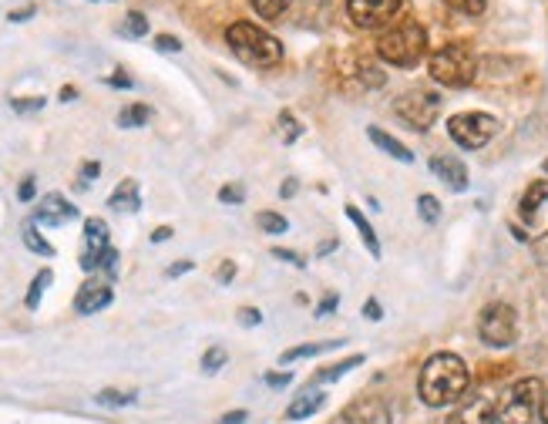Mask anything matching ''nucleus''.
I'll list each match as a JSON object with an SVG mask.
<instances>
[{
    "label": "nucleus",
    "instance_id": "f704fd0d",
    "mask_svg": "<svg viewBox=\"0 0 548 424\" xmlns=\"http://www.w3.org/2000/svg\"><path fill=\"white\" fill-rule=\"evenodd\" d=\"M219 199L222 202H243L246 199V189L243 186H222L219 189Z\"/></svg>",
    "mask_w": 548,
    "mask_h": 424
},
{
    "label": "nucleus",
    "instance_id": "b1692460",
    "mask_svg": "<svg viewBox=\"0 0 548 424\" xmlns=\"http://www.w3.org/2000/svg\"><path fill=\"white\" fill-rule=\"evenodd\" d=\"M148 118H152V112H148L145 105H132V108H125V112L118 115V125H122V128H138V125H145Z\"/></svg>",
    "mask_w": 548,
    "mask_h": 424
},
{
    "label": "nucleus",
    "instance_id": "58836bf2",
    "mask_svg": "<svg viewBox=\"0 0 548 424\" xmlns=\"http://www.w3.org/2000/svg\"><path fill=\"white\" fill-rule=\"evenodd\" d=\"M290 381H293L290 371H286V374H266V384H269V387H286Z\"/></svg>",
    "mask_w": 548,
    "mask_h": 424
},
{
    "label": "nucleus",
    "instance_id": "39448f33",
    "mask_svg": "<svg viewBox=\"0 0 548 424\" xmlns=\"http://www.w3.org/2000/svg\"><path fill=\"white\" fill-rule=\"evenodd\" d=\"M542 398H545V387L538 377H525L518 381L512 391L505 394L498 408V421L501 424H535L538 411H542Z\"/></svg>",
    "mask_w": 548,
    "mask_h": 424
},
{
    "label": "nucleus",
    "instance_id": "79ce46f5",
    "mask_svg": "<svg viewBox=\"0 0 548 424\" xmlns=\"http://www.w3.org/2000/svg\"><path fill=\"white\" fill-rule=\"evenodd\" d=\"M364 317L380 320V303H377V300H367V303H364Z\"/></svg>",
    "mask_w": 548,
    "mask_h": 424
},
{
    "label": "nucleus",
    "instance_id": "473e14b6",
    "mask_svg": "<svg viewBox=\"0 0 548 424\" xmlns=\"http://www.w3.org/2000/svg\"><path fill=\"white\" fill-rule=\"evenodd\" d=\"M280 125H283V138L286 142H296V138H300V125H296V118L293 115H280Z\"/></svg>",
    "mask_w": 548,
    "mask_h": 424
},
{
    "label": "nucleus",
    "instance_id": "864d4df0",
    "mask_svg": "<svg viewBox=\"0 0 548 424\" xmlns=\"http://www.w3.org/2000/svg\"><path fill=\"white\" fill-rule=\"evenodd\" d=\"M538 414H542V421L548 424V394H545V398H542V411H538Z\"/></svg>",
    "mask_w": 548,
    "mask_h": 424
},
{
    "label": "nucleus",
    "instance_id": "9d476101",
    "mask_svg": "<svg viewBox=\"0 0 548 424\" xmlns=\"http://www.w3.org/2000/svg\"><path fill=\"white\" fill-rule=\"evenodd\" d=\"M111 253L108 243V223L105 219H88L85 223V250H81V270L95 273L101 270V260Z\"/></svg>",
    "mask_w": 548,
    "mask_h": 424
},
{
    "label": "nucleus",
    "instance_id": "4c0bfd02",
    "mask_svg": "<svg viewBox=\"0 0 548 424\" xmlns=\"http://www.w3.org/2000/svg\"><path fill=\"white\" fill-rule=\"evenodd\" d=\"M98 172H101V165H98V162H88L85 169H81V182H78V186L85 189V186H88V179H95Z\"/></svg>",
    "mask_w": 548,
    "mask_h": 424
},
{
    "label": "nucleus",
    "instance_id": "a211bd4d",
    "mask_svg": "<svg viewBox=\"0 0 548 424\" xmlns=\"http://www.w3.org/2000/svg\"><path fill=\"white\" fill-rule=\"evenodd\" d=\"M323 408V394L317 391H303L300 398H293V404L286 408V418L290 421H300V418H310L313 411Z\"/></svg>",
    "mask_w": 548,
    "mask_h": 424
},
{
    "label": "nucleus",
    "instance_id": "a18cd8bd",
    "mask_svg": "<svg viewBox=\"0 0 548 424\" xmlns=\"http://www.w3.org/2000/svg\"><path fill=\"white\" fill-rule=\"evenodd\" d=\"M239 421H246V411H232V414H226L219 424H239Z\"/></svg>",
    "mask_w": 548,
    "mask_h": 424
},
{
    "label": "nucleus",
    "instance_id": "49530a36",
    "mask_svg": "<svg viewBox=\"0 0 548 424\" xmlns=\"http://www.w3.org/2000/svg\"><path fill=\"white\" fill-rule=\"evenodd\" d=\"M169 236H172V229H169V226H162V229H155V233H152V243H165Z\"/></svg>",
    "mask_w": 548,
    "mask_h": 424
},
{
    "label": "nucleus",
    "instance_id": "5701e85b",
    "mask_svg": "<svg viewBox=\"0 0 548 424\" xmlns=\"http://www.w3.org/2000/svg\"><path fill=\"white\" fill-rule=\"evenodd\" d=\"M24 246H27V250H34V253H41V256H54L51 243H48V239L37 236V226L34 223L24 226Z\"/></svg>",
    "mask_w": 548,
    "mask_h": 424
},
{
    "label": "nucleus",
    "instance_id": "20e7f679",
    "mask_svg": "<svg viewBox=\"0 0 548 424\" xmlns=\"http://www.w3.org/2000/svg\"><path fill=\"white\" fill-rule=\"evenodd\" d=\"M478 75V58L464 44H448V48L431 54V78L448 88H468Z\"/></svg>",
    "mask_w": 548,
    "mask_h": 424
},
{
    "label": "nucleus",
    "instance_id": "f8f14e48",
    "mask_svg": "<svg viewBox=\"0 0 548 424\" xmlns=\"http://www.w3.org/2000/svg\"><path fill=\"white\" fill-rule=\"evenodd\" d=\"M347 424H390V408L377 398H360L343 411Z\"/></svg>",
    "mask_w": 548,
    "mask_h": 424
},
{
    "label": "nucleus",
    "instance_id": "2f4dec72",
    "mask_svg": "<svg viewBox=\"0 0 548 424\" xmlns=\"http://www.w3.org/2000/svg\"><path fill=\"white\" fill-rule=\"evenodd\" d=\"M135 394H122V391H101L98 404H108V408H122V404H132Z\"/></svg>",
    "mask_w": 548,
    "mask_h": 424
},
{
    "label": "nucleus",
    "instance_id": "c85d7f7f",
    "mask_svg": "<svg viewBox=\"0 0 548 424\" xmlns=\"http://www.w3.org/2000/svg\"><path fill=\"white\" fill-rule=\"evenodd\" d=\"M448 7H454L458 14H468V17H478L485 14V0H444Z\"/></svg>",
    "mask_w": 548,
    "mask_h": 424
},
{
    "label": "nucleus",
    "instance_id": "4468645a",
    "mask_svg": "<svg viewBox=\"0 0 548 424\" xmlns=\"http://www.w3.org/2000/svg\"><path fill=\"white\" fill-rule=\"evenodd\" d=\"M111 303V287L101 280H88L85 287L78 290V297H74V310L81 313V317H91V313L105 310Z\"/></svg>",
    "mask_w": 548,
    "mask_h": 424
},
{
    "label": "nucleus",
    "instance_id": "412c9836",
    "mask_svg": "<svg viewBox=\"0 0 548 424\" xmlns=\"http://www.w3.org/2000/svg\"><path fill=\"white\" fill-rule=\"evenodd\" d=\"M333 347H337V340H327V344H303V347L286 350L280 361L283 364H293V361H303V357H317V354H323V350H333Z\"/></svg>",
    "mask_w": 548,
    "mask_h": 424
},
{
    "label": "nucleus",
    "instance_id": "6e6552de",
    "mask_svg": "<svg viewBox=\"0 0 548 424\" xmlns=\"http://www.w3.org/2000/svg\"><path fill=\"white\" fill-rule=\"evenodd\" d=\"M394 112L404 118L407 125L414 128V132H424V128L434 125V118L441 112V98L434 95V91H424V88H414L407 91V95L397 98Z\"/></svg>",
    "mask_w": 548,
    "mask_h": 424
},
{
    "label": "nucleus",
    "instance_id": "1a4fd4ad",
    "mask_svg": "<svg viewBox=\"0 0 548 424\" xmlns=\"http://www.w3.org/2000/svg\"><path fill=\"white\" fill-rule=\"evenodd\" d=\"M350 21L357 27H384L387 21H394V14L401 11V0H347Z\"/></svg>",
    "mask_w": 548,
    "mask_h": 424
},
{
    "label": "nucleus",
    "instance_id": "f3484780",
    "mask_svg": "<svg viewBox=\"0 0 548 424\" xmlns=\"http://www.w3.org/2000/svg\"><path fill=\"white\" fill-rule=\"evenodd\" d=\"M367 135H370V142L377 145V149H384L390 159H397V162H414V155L404 149L401 142H397L394 135H387V132H380V128H367Z\"/></svg>",
    "mask_w": 548,
    "mask_h": 424
},
{
    "label": "nucleus",
    "instance_id": "ea45409f",
    "mask_svg": "<svg viewBox=\"0 0 548 424\" xmlns=\"http://www.w3.org/2000/svg\"><path fill=\"white\" fill-rule=\"evenodd\" d=\"M273 256H276V260H290V263H296V266H303V256H300V253H290V250H273Z\"/></svg>",
    "mask_w": 548,
    "mask_h": 424
},
{
    "label": "nucleus",
    "instance_id": "f257e3e1",
    "mask_svg": "<svg viewBox=\"0 0 548 424\" xmlns=\"http://www.w3.org/2000/svg\"><path fill=\"white\" fill-rule=\"evenodd\" d=\"M471 377L468 367H464L461 357L454 354H434L427 357V364L421 367V381H417V391H421V401L427 408H444V404H454L468 391Z\"/></svg>",
    "mask_w": 548,
    "mask_h": 424
},
{
    "label": "nucleus",
    "instance_id": "37998d69",
    "mask_svg": "<svg viewBox=\"0 0 548 424\" xmlns=\"http://www.w3.org/2000/svg\"><path fill=\"white\" fill-rule=\"evenodd\" d=\"M108 85H118V88H132V78H125V71H115V78H108Z\"/></svg>",
    "mask_w": 548,
    "mask_h": 424
},
{
    "label": "nucleus",
    "instance_id": "9b49d317",
    "mask_svg": "<svg viewBox=\"0 0 548 424\" xmlns=\"http://www.w3.org/2000/svg\"><path fill=\"white\" fill-rule=\"evenodd\" d=\"M71 219H78V209H74L64 196H58V192H51V196H44L41 206H37L34 223H41V226H64V223H71Z\"/></svg>",
    "mask_w": 548,
    "mask_h": 424
},
{
    "label": "nucleus",
    "instance_id": "aec40b11",
    "mask_svg": "<svg viewBox=\"0 0 548 424\" xmlns=\"http://www.w3.org/2000/svg\"><path fill=\"white\" fill-rule=\"evenodd\" d=\"M542 202H548V182H535V186L528 189L525 199H522V216L528 219V223L535 219V212H538Z\"/></svg>",
    "mask_w": 548,
    "mask_h": 424
},
{
    "label": "nucleus",
    "instance_id": "f03ea898",
    "mask_svg": "<svg viewBox=\"0 0 548 424\" xmlns=\"http://www.w3.org/2000/svg\"><path fill=\"white\" fill-rule=\"evenodd\" d=\"M226 41H229L232 54H236L243 64H249V68H276V64L283 61V44L269 31H263V27H256L249 21L232 24L226 31Z\"/></svg>",
    "mask_w": 548,
    "mask_h": 424
},
{
    "label": "nucleus",
    "instance_id": "e433bc0d",
    "mask_svg": "<svg viewBox=\"0 0 548 424\" xmlns=\"http://www.w3.org/2000/svg\"><path fill=\"white\" fill-rule=\"evenodd\" d=\"M155 48L169 54V51H179L182 44H179V38H169V34H159V38H155Z\"/></svg>",
    "mask_w": 548,
    "mask_h": 424
},
{
    "label": "nucleus",
    "instance_id": "603ef678",
    "mask_svg": "<svg viewBox=\"0 0 548 424\" xmlns=\"http://www.w3.org/2000/svg\"><path fill=\"white\" fill-rule=\"evenodd\" d=\"M185 270H192V263H179V266H172L169 276H179V273H185Z\"/></svg>",
    "mask_w": 548,
    "mask_h": 424
},
{
    "label": "nucleus",
    "instance_id": "6e6d98bb",
    "mask_svg": "<svg viewBox=\"0 0 548 424\" xmlns=\"http://www.w3.org/2000/svg\"><path fill=\"white\" fill-rule=\"evenodd\" d=\"M545 172H548V159H545Z\"/></svg>",
    "mask_w": 548,
    "mask_h": 424
},
{
    "label": "nucleus",
    "instance_id": "c9c22d12",
    "mask_svg": "<svg viewBox=\"0 0 548 424\" xmlns=\"http://www.w3.org/2000/svg\"><path fill=\"white\" fill-rule=\"evenodd\" d=\"M259 320H263V313H259V310H253V307L239 310V324H243V327H256Z\"/></svg>",
    "mask_w": 548,
    "mask_h": 424
},
{
    "label": "nucleus",
    "instance_id": "5fc2aeb1",
    "mask_svg": "<svg viewBox=\"0 0 548 424\" xmlns=\"http://www.w3.org/2000/svg\"><path fill=\"white\" fill-rule=\"evenodd\" d=\"M74 95H78V91H74V88H64V91H61V101H71Z\"/></svg>",
    "mask_w": 548,
    "mask_h": 424
},
{
    "label": "nucleus",
    "instance_id": "72a5a7b5",
    "mask_svg": "<svg viewBox=\"0 0 548 424\" xmlns=\"http://www.w3.org/2000/svg\"><path fill=\"white\" fill-rule=\"evenodd\" d=\"M14 112H41L44 108V98H21V101H11Z\"/></svg>",
    "mask_w": 548,
    "mask_h": 424
},
{
    "label": "nucleus",
    "instance_id": "2eb2a0df",
    "mask_svg": "<svg viewBox=\"0 0 548 424\" xmlns=\"http://www.w3.org/2000/svg\"><path fill=\"white\" fill-rule=\"evenodd\" d=\"M431 172L438 175L444 186H451L454 192L468 189V169H464V162L451 159V155H438V159H431Z\"/></svg>",
    "mask_w": 548,
    "mask_h": 424
},
{
    "label": "nucleus",
    "instance_id": "393cba45",
    "mask_svg": "<svg viewBox=\"0 0 548 424\" xmlns=\"http://www.w3.org/2000/svg\"><path fill=\"white\" fill-rule=\"evenodd\" d=\"M360 361H364V357H347V361L343 364H333V367H323V371L317 374V384H323V381H340L343 374L350 371V367H357Z\"/></svg>",
    "mask_w": 548,
    "mask_h": 424
},
{
    "label": "nucleus",
    "instance_id": "3c124183",
    "mask_svg": "<svg viewBox=\"0 0 548 424\" xmlns=\"http://www.w3.org/2000/svg\"><path fill=\"white\" fill-rule=\"evenodd\" d=\"M293 192H296V186H293V179L290 182H283V189H280V196L286 199V196H293Z\"/></svg>",
    "mask_w": 548,
    "mask_h": 424
},
{
    "label": "nucleus",
    "instance_id": "c03bdc74",
    "mask_svg": "<svg viewBox=\"0 0 548 424\" xmlns=\"http://www.w3.org/2000/svg\"><path fill=\"white\" fill-rule=\"evenodd\" d=\"M535 253H538V260L548 263V236L538 239V243H535Z\"/></svg>",
    "mask_w": 548,
    "mask_h": 424
},
{
    "label": "nucleus",
    "instance_id": "09e8293b",
    "mask_svg": "<svg viewBox=\"0 0 548 424\" xmlns=\"http://www.w3.org/2000/svg\"><path fill=\"white\" fill-rule=\"evenodd\" d=\"M232 276H236V266L226 263V266H222V270H219V280L226 283V280H232Z\"/></svg>",
    "mask_w": 548,
    "mask_h": 424
},
{
    "label": "nucleus",
    "instance_id": "423d86ee",
    "mask_svg": "<svg viewBox=\"0 0 548 424\" xmlns=\"http://www.w3.org/2000/svg\"><path fill=\"white\" fill-rule=\"evenodd\" d=\"M478 334L488 347H512L518 337L515 310L508 307V303H491V307L481 310Z\"/></svg>",
    "mask_w": 548,
    "mask_h": 424
},
{
    "label": "nucleus",
    "instance_id": "4be33fe9",
    "mask_svg": "<svg viewBox=\"0 0 548 424\" xmlns=\"http://www.w3.org/2000/svg\"><path fill=\"white\" fill-rule=\"evenodd\" d=\"M253 4V11L259 17H266V21H276L280 14H286V7L293 4V0H249Z\"/></svg>",
    "mask_w": 548,
    "mask_h": 424
},
{
    "label": "nucleus",
    "instance_id": "0eeeda50",
    "mask_svg": "<svg viewBox=\"0 0 548 424\" xmlns=\"http://www.w3.org/2000/svg\"><path fill=\"white\" fill-rule=\"evenodd\" d=\"M448 132L461 149H481V145H488L491 138L498 135V118L481 115V112H464L451 118Z\"/></svg>",
    "mask_w": 548,
    "mask_h": 424
},
{
    "label": "nucleus",
    "instance_id": "a19ab883",
    "mask_svg": "<svg viewBox=\"0 0 548 424\" xmlns=\"http://www.w3.org/2000/svg\"><path fill=\"white\" fill-rule=\"evenodd\" d=\"M17 196H21L24 202H27V199H34V179H24V182H21V189H17Z\"/></svg>",
    "mask_w": 548,
    "mask_h": 424
},
{
    "label": "nucleus",
    "instance_id": "7c9ffc66",
    "mask_svg": "<svg viewBox=\"0 0 548 424\" xmlns=\"http://www.w3.org/2000/svg\"><path fill=\"white\" fill-rule=\"evenodd\" d=\"M222 364H226V350H222V347H212L209 354L202 357V371H206V374H216Z\"/></svg>",
    "mask_w": 548,
    "mask_h": 424
},
{
    "label": "nucleus",
    "instance_id": "7ed1b4c3",
    "mask_svg": "<svg viewBox=\"0 0 548 424\" xmlns=\"http://www.w3.org/2000/svg\"><path fill=\"white\" fill-rule=\"evenodd\" d=\"M377 54L394 68H414L427 54V31L417 21H401L380 34Z\"/></svg>",
    "mask_w": 548,
    "mask_h": 424
},
{
    "label": "nucleus",
    "instance_id": "6ab92c4d",
    "mask_svg": "<svg viewBox=\"0 0 548 424\" xmlns=\"http://www.w3.org/2000/svg\"><path fill=\"white\" fill-rule=\"evenodd\" d=\"M347 216H350V223H354L357 229H360V239H364V246L370 250V256H380V243H377V233H374V226L367 223L364 216H360V209L357 206H347Z\"/></svg>",
    "mask_w": 548,
    "mask_h": 424
},
{
    "label": "nucleus",
    "instance_id": "bb28decb",
    "mask_svg": "<svg viewBox=\"0 0 548 424\" xmlns=\"http://www.w3.org/2000/svg\"><path fill=\"white\" fill-rule=\"evenodd\" d=\"M122 34H125V38H145V34H148L145 14H138V11L128 14V17H125V24H122Z\"/></svg>",
    "mask_w": 548,
    "mask_h": 424
},
{
    "label": "nucleus",
    "instance_id": "cd10ccee",
    "mask_svg": "<svg viewBox=\"0 0 548 424\" xmlns=\"http://www.w3.org/2000/svg\"><path fill=\"white\" fill-rule=\"evenodd\" d=\"M417 212H421L424 223H438V216H441V202L434 199V196H421V199H417Z\"/></svg>",
    "mask_w": 548,
    "mask_h": 424
},
{
    "label": "nucleus",
    "instance_id": "de8ad7c7",
    "mask_svg": "<svg viewBox=\"0 0 548 424\" xmlns=\"http://www.w3.org/2000/svg\"><path fill=\"white\" fill-rule=\"evenodd\" d=\"M34 14V7H21V11H11V21H24V17H31Z\"/></svg>",
    "mask_w": 548,
    "mask_h": 424
},
{
    "label": "nucleus",
    "instance_id": "8fccbe9b",
    "mask_svg": "<svg viewBox=\"0 0 548 424\" xmlns=\"http://www.w3.org/2000/svg\"><path fill=\"white\" fill-rule=\"evenodd\" d=\"M333 307H337V297H327V300L320 303V313H330Z\"/></svg>",
    "mask_w": 548,
    "mask_h": 424
},
{
    "label": "nucleus",
    "instance_id": "dca6fc26",
    "mask_svg": "<svg viewBox=\"0 0 548 424\" xmlns=\"http://www.w3.org/2000/svg\"><path fill=\"white\" fill-rule=\"evenodd\" d=\"M108 206H111V209H118V212H138V209H142V196H138V182H135V179H125L122 186L111 192Z\"/></svg>",
    "mask_w": 548,
    "mask_h": 424
},
{
    "label": "nucleus",
    "instance_id": "a878e982",
    "mask_svg": "<svg viewBox=\"0 0 548 424\" xmlns=\"http://www.w3.org/2000/svg\"><path fill=\"white\" fill-rule=\"evenodd\" d=\"M51 280H54V276H51V270H41V273L34 276V283H31V293H27V307L34 310L37 303H41V293L51 287Z\"/></svg>",
    "mask_w": 548,
    "mask_h": 424
},
{
    "label": "nucleus",
    "instance_id": "c756f323",
    "mask_svg": "<svg viewBox=\"0 0 548 424\" xmlns=\"http://www.w3.org/2000/svg\"><path fill=\"white\" fill-rule=\"evenodd\" d=\"M259 226H263L266 233H273V236H280V233L290 229V223H286L283 216H276V212H263V216H259Z\"/></svg>",
    "mask_w": 548,
    "mask_h": 424
},
{
    "label": "nucleus",
    "instance_id": "ddd939ff",
    "mask_svg": "<svg viewBox=\"0 0 548 424\" xmlns=\"http://www.w3.org/2000/svg\"><path fill=\"white\" fill-rule=\"evenodd\" d=\"M498 408L488 398H468L464 404H458V411L451 414L448 424H495Z\"/></svg>",
    "mask_w": 548,
    "mask_h": 424
}]
</instances>
